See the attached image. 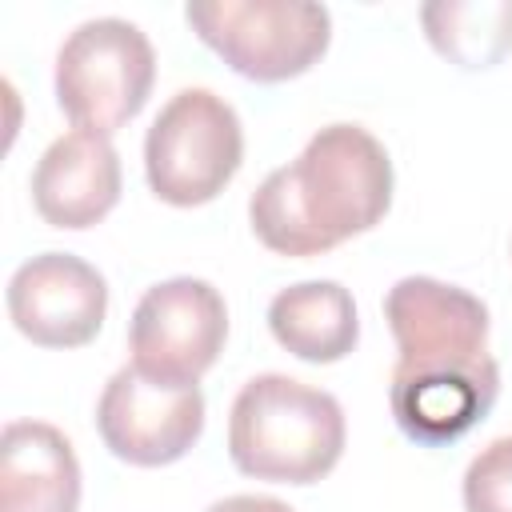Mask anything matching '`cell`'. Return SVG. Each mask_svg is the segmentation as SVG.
I'll return each instance as SVG.
<instances>
[{
    "instance_id": "cell-4",
    "label": "cell",
    "mask_w": 512,
    "mask_h": 512,
    "mask_svg": "<svg viewBox=\"0 0 512 512\" xmlns=\"http://www.w3.org/2000/svg\"><path fill=\"white\" fill-rule=\"evenodd\" d=\"M152 80V40L120 16L84 20L56 52V100L84 132L112 136L120 124H128L144 108Z\"/></svg>"
},
{
    "instance_id": "cell-11",
    "label": "cell",
    "mask_w": 512,
    "mask_h": 512,
    "mask_svg": "<svg viewBox=\"0 0 512 512\" xmlns=\"http://www.w3.org/2000/svg\"><path fill=\"white\" fill-rule=\"evenodd\" d=\"M80 460L44 420H12L0 436V512H76Z\"/></svg>"
},
{
    "instance_id": "cell-10",
    "label": "cell",
    "mask_w": 512,
    "mask_h": 512,
    "mask_svg": "<svg viewBox=\"0 0 512 512\" xmlns=\"http://www.w3.org/2000/svg\"><path fill=\"white\" fill-rule=\"evenodd\" d=\"M120 200V156L108 136L72 128L44 148L32 172V204L52 228H92Z\"/></svg>"
},
{
    "instance_id": "cell-8",
    "label": "cell",
    "mask_w": 512,
    "mask_h": 512,
    "mask_svg": "<svg viewBox=\"0 0 512 512\" xmlns=\"http://www.w3.org/2000/svg\"><path fill=\"white\" fill-rule=\"evenodd\" d=\"M96 428L116 460L136 468H160L180 460L200 440L204 396L196 384H160L128 364L104 384L96 404Z\"/></svg>"
},
{
    "instance_id": "cell-2",
    "label": "cell",
    "mask_w": 512,
    "mask_h": 512,
    "mask_svg": "<svg viewBox=\"0 0 512 512\" xmlns=\"http://www.w3.org/2000/svg\"><path fill=\"white\" fill-rule=\"evenodd\" d=\"M344 436L340 400L280 372L252 376L228 412V456L256 480L316 484L336 468Z\"/></svg>"
},
{
    "instance_id": "cell-3",
    "label": "cell",
    "mask_w": 512,
    "mask_h": 512,
    "mask_svg": "<svg viewBox=\"0 0 512 512\" xmlns=\"http://www.w3.org/2000/svg\"><path fill=\"white\" fill-rule=\"evenodd\" d=\"M244 160L236 108L212 88H180L144 136L148 188L176 208L216 200Z\"/></svg>"
},
{
    "instance_id": "cell-14",
    "label": "cell",
    "mask_w": 512,
    "mask_h": 512,
    "mask_svg": "<svg viewBox=\"0 0 512 512\" xmlns=\"http://www.w3.org/2000/svg\"><path fill=\"white\" fill-rule=\"evenodd\" d=\"M464 508L512 512V436H500L476 452V460L464 472Z\"/></svg>"
},
{
    "instance_id": "cell-13",
    "label": "cell",
    "mask_w": 512,
    "mask_h": 512,
    "mask_svg": "<svg viewBox=\"0 0 512 512\" xmlns=\"http://www.w3.org/2000/svg\"><path fill=\"white\" fill-rule=\"evenodd\" d=\"M420 20L432 48L460 68H492L512 48V0H432Z\"/></svg>"
},
{
    "instance_id": "cell-9",
    "label": "cell",
    "mask_w": 512,
    "mask_h": 512,
    "mask_svg": "<svg viewBox=\"0 0 512 512\" xmlns=\"http://www.w3.org/2000/svg\"><path fill=\"white\" fill-rule=\"evenodd\" d=\"M8 316L40 348H80L108 316V284L72 252H40L12 272Z\"/></svg>"
},
{
    "instance_id": "cell-12",
    "label": "cell",
    "mask_w": 512,
    "mask_h": 512,
    "mask_svg": "<svg viewBox=\"0 0 512 512\" xmlns=\"http://www.w3.org/2000/svg\"><path fill=\"white\" fill-rule=\"evenodd\" d=\"M268 328L280 348L308 364H336L360 340L356 300L336 280H300L272 296Z\"/></svg>"
},
{
    "instance_id": "cell-15",
    "label": "cell",
    "mask_w": 512,
    "mask_h": 512,
    "mask_svg": "<svg viewBox=\"0 0 512 512\" xmlns=\"http://www.w3.org/2000/svg\"><path fill=\"white\" fill-rule=\"evenodd\" d=\"M204 512H296L292 504L276 500V496H252V492H240V496H224L216 504H208Z\"/></svg>"
},
{
    "instance_id": "cell-6",
    "label": "cell",
    "mask_w": 512,
    "mask_h": 512,
    "mask_svg": "<svg viewBox=\"0 0 512 512\" xmlns=\"http://www.w3.org/2000/svg\"><path fill=\"white\" fill-rule=\"evenodd\" d=\"M384 320L400 352L392 376L480 372L496 364L488 352V308L456 284L404 276L384 296Z\"/></svg>"
},
{
    "instance_id": "cell-7",
    "label": "cell",
    "mask_w": 512,
    "mask_h": 512,
    "mask_svg": "<svg viewBox=\"0 0 512 512\" xmlns=\"http://www.w3.org/2000/svg\"><path fill=\"white\" fill-rule=\"evenodd\" d=\"M228 336L224 296L196 276H172L152 284L128 324L132 368L148 380L188 388L196 384L220 356Z\"/></svg>"
},
{
    "instance_id": "cell-1",
    "label": "cell",
    "mask_w": 512,
    "mask_h": 512,
    "mask_svg": "<svg viewBox=\"0 0 512 512\" xmlns=\"http://www.w3.org/2000/svg\"><path fill=\"white\" fill-rule=\"evenodd\" d=\"M392 160L360 124L320 128L304 152L268 172L248 200L252 232L280 256H320L384 220Z\"/></svg>"
},
{
    "instance_id": "cell-5",
    "label": "cell",
    "mask_w": 512,
    "mask_h": 512,
    "mask_svg": "<svg viewBox=\"0 0 512 512\" xmlns=\"http://www.w3.org/2000/svg\"><path fill=\"white\" fill-rule=\"evenodd\" d=\"M184 16L232 72L260 84L308 72L332 40V16L312 0H192Z\"/></svg>"
}]
</instances>
